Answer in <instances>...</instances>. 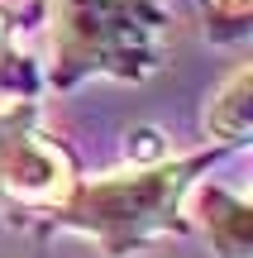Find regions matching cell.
Wrapping results in <instances>:
<instances>
[{
    "label": "cell",
    "instance_id": "7",
    "mask_svg": "<svg viewBox=\"0 0 253 258\" xmlns=\"http://www.w3.org/2000/svg\"><path fill=\"white\" fill-rule=\"evenodd\" d=\"M210 43H244L253 34V0H196Z\"/></svg>",
    "mask_w": 253,
    "mask_h": 258
},
{
    "label": "cell",
    "instance_id": "3",
    "mask_svg": "<svg viewBox=\"0 0 253 258\" xmlns=\"http://www.w3.org/2000/svg\"><path fill=\"white\" fill-rule=\"evenodd\" d=\"M81 177L76 153L48 134L38 101L0 105V215L15 230L43 234Z\"/></svg>",
    "mask_w": 253,
    "mask_h": 258
},
{
    "label": "cell",
    "instance_id": "6",
    "mask_svg": "<svg viewBox=\"0 0 253 258\" xmlns=\"http://www.w3.org/2000/svg\"><path fill=\"white\" fill-rule=\"evenodd\" d=\"M19 29H24V15L0 5V96H10V101H38L43 67H38L34 53L19 48Z\"/></svg>",
    "mask_w": 253,
    "mask_h": 258
},
{
    "label": "cell",
    "instance_id": "5",
    "mask_svg": "<svg viewBox=\"0 0 253 258\" xmlns=\"http://www.w3.org/2000/svg\"><path fill=\"white\" fill-rule=\"evenodd\" d=\"M253 62H234V72L225 82H215V91L206 96V110H201V134L215 148H239L253 134Z\"/></svg>",
    "mask_w": 253,
    "mask_h": 258
},
{
    "label": "cell",
    "instance_id": "2",
    "mask_svg": "<svg viewBox=\"0 0 253 258\" xmlns=\"http://www.w3.org/2000/svg\"><path fill=\"white\" fill-rule=\"evenodd\" d=\"M48 67L43 86L76 91L86 82H148L172 53V0H43Z\"/></svg>",
    "mask_w": 253,
    "mask_h": 258
},
{
    "label": "cell",
    "instance_id": "4",
    "mask_svg": "<svg viewBox=\"0 0 253 258\" xmlns=\"http://www.w3.org/2000/svg\"><path fill=\"white\" fill-rule=\"evenodd\" d=\"M187 230H196L220 258L253 253V201L220 182H196L187 196Z\"/></svg>",
    "mask_w": 253,
    "mask_h": 258
},
{
    "label": "cell",
    "instance_id": "1",
    "mask_svg": "<svg viewBox=\"0 0 253 258\" xmlns=\"http://www.w3.org/2000/svg\"><path fill=\"white\" fill-rule=\"evenodd\" d=\"M229 148H196V153H162V158H129L101 177H81L67 206L43 225V234H86L105 258H134L162 239L187 230V196Z\"/></svg>",
    "mask_w": 253,
    "mask_h": 258
}]
</instances>
